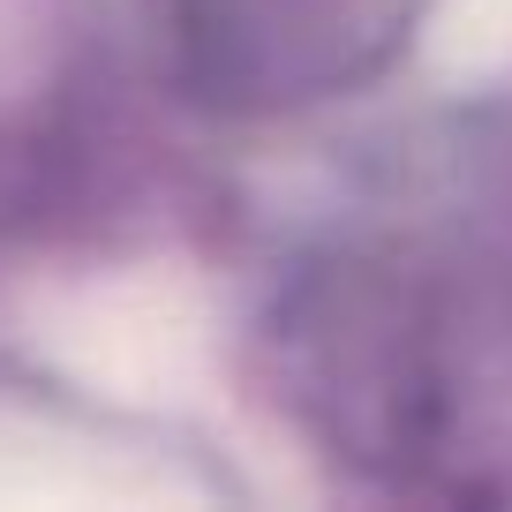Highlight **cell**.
Wrapping results in <instances>:
<instances>
[{
	"instance_id": "1",
	"label": "cell",
	"mask_w": 512,
	"mask_h": 512,
	"mask_svg": "<svg viewBox=\"0 0 512 512\" xmlns=\"http://www.w3.org/2000/svg\"><path fill=\"white\" fill-rule=\"evenodd\" d=\"M76 347L121 400H196L211 377V309L181 279H128L76 317Z\"/></svg>"
},
{
	"instance_id": "2",
	"label": "cell",
	"mask_w": 512,
	"mask_h": 512,
	"mask_svg": "<svg viewBox=\"0 0 512 512\" xmlns=\"http://www.w3.org/2000/svg\"><path fill=\"white\" fill-rule=\"evenodd\" d=\"M422 68L437 83H497L512 76V0H430Z\"/></svg>"
}]
</instances>
